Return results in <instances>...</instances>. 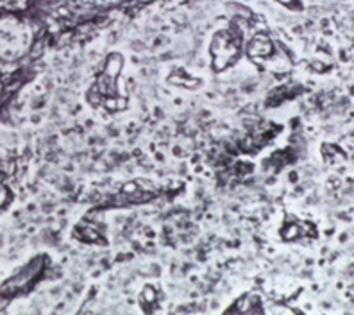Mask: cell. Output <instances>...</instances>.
Listing matches in <instances>:
<instances>
[{
	"instance_id": "7a4b0ae2",
	"label": "cell",
	"mask_w": 354,
	"mask_h": 315,
	"mask_svg": "<svg viewBox=\"0 0 354 315\" xmlns=\"http://www.w3.org/2000/svg\"><path fill=\"white\" fill-rule=\"evenodd\" d=\"M122 67H124V58H122V54H109L108 59H106L104 63V76H108L109 79H118V74H120Z\"/></svg>"
},
{
	"instance_id": "7c38bea8",
	"label": "cell",
	"mask_w": 354,
	"mask_h": 315,
	"mask_svg": "<svg viewBox=\"0 0 354 315\" xmlns=\"http://www.w3.org/2000/svg\"><path fill=\"white\" fill-rule=\"evenodd\" d=\"M8 199H9V192H8V188H6V186L0 185V210L4 208V204H6V202H8Z\"/></svg>"
},
{
	"instance_id": "2e32d148",
	"label": "cell",
	"mask_w": 354,
	"mask_h": 315,
	"mask_svg": "<svg viewBox=\"0 0 354 315\" xmlns=\"http://www.w3.org/2000/svg\"><path fill=\"white\" fill-rule=\"evenodd\" d=\"M127 108V101H125V97H117V111H122Z\"/></svg>"
},
{
	"instance_id": "5b68a950",
	"label": "cell",
	"mask_w": 354,
	"mask_h": 315,
	"mask_svg": "<svg viewBox=\"0 0 354 315\" xmlns=\"http://www.w3.org/2000/svg\"><path fill=\"white\" fill-rule=\"evenodd\" d=\"M86 97H88V102L92 106H100L102 104V101H104V95L99 92V88H97V84H93L92 88L88 90V93H86Z\"/></svg>"
},
{
	"instance_id": "9a60e30c",
	"label": "cell",
	"mask_w": 354,
	"mask_h": 315,
	"mask_svg": "<svg viewBox=\"0 0 354 315\" xmlns=\"http://www.w3.org/2000/svg\"><path fill=\"white\" fill-rule=\"evenodd\" d=\"M131 49H133L134 52H143L145 51V43L143 42H133L131 43Z\"/></svg>"
},
{
	"instance_id": "ac0fdd59",
	"label": "cell",
	"mask_w": 354,
	"mask_h": 315,
	"mask_svg": "<svg viewBox=\"0 0 354 315\" xmlns=\"http://www.w3.org/2000/svg\"><path fill=\"white\" fill-rule=\"evenodd\" d=\"M140 4H149V2H154V0H138Z\"/></svg>"
},
{
	"instance_id": "8fae6325",
	"label": "cell",
	"mask_w": 354,
	"mask_h": 315,
	"mask_svg": "<svg viewBox=\"0 0 354 315\" xmlns=\"http://www.w3.org/2000/svg\"><path fill=\"white\" fill-rule=\"evenodd\" d=\"M317 61H320L322 65H324V67H329L331 63H333V59H331V56L329 54H325V52H318L317 54Z\"/></svg>"
},
{
	"instance_id": "5bb4252c",
	"label": "cell",
	"mask_w": 354,
	"mask_h": 315,
	"mask_svg": "<svg viewBox=\"0 0 354 315\" xmlns=\"http://www.w3.org/2000/svg\"><path fill=\"white\" fill-rule=\"evenodd\" d=\"M45 272V276L49 277V279H56V277L61 276V272H59V269H50V270H43Z\"/></svg>"
},
{
	"instance_id": "4fadbf2b",
	"label": "cell",
	"mask_w": 354,
	"mask_h": 315,
	"mask_svg": "<svg viewBox=\"0 0 354 315\" xmlns=\"http://www.w3.org/2000/svg\"><path fill=\"white\" fill-rule=\"evenodd\" d=\"M275 2H279L281 6H286L290 9H300V4L297 0H275Z\"/></svg>"
},
{
	"instance_id": "8992f818",
	"label": "cell",
	"mask_w": 354,
	"mask_h": 315,
	"mask_svg": "<svg viewBox=\"0 0 354 315\" xmlns=\"http://www.w3.org/2000/svg\"><path fill=\"white\" fill-rule=\"evenodd\" d=\"M45 47H47L45 40H43V38L36 40V42L33 43V47H31L29 58H31V59H38V58H42V56H43V52H45Z\"/></svg>"
},
{
	"instance_id": "d6986e66",
	"label": "cell",
	"mask_w": 354,
	"mask_h": 315,
	"mask_svg": "<svg viewBox=\"0 0 354 315\" xmlns=\"http://www.w3.org/2000/svg\"><path fill=\"white\" fill-rule=\"evenodd\" d=\"M2 181H4V174L0 172V183H2Z\"/></svg>"
},
{
	"instance_id": "e0dca14e",
	"label": "cell",
	"mask_w": 354,
	"mask_h": 315,
	"mask_svg": "<svg viewBox=\"0 0 354 315\" xmlns=\"http://www.w3.org/2000/svg\"><path fill=\"white\" fill-rule=\"evenodd\" d=\"M2 95H4V81L0 79V99H2Z\"/></svg>"
},
{
	"instance_id": "277c9868",
	"label": "cell",
	"mask_w": 354,
	"mask_h": 315,
	"mask_svg": "<svg viewBox=\"0 0 354 315\" xmlns=\"http://www.w3.org/2000/svg\"><path fill=\"white\" fill-rule=\"evenodd\" d=\"M281 236L284 240H297L300 236V227L299 222H286L281 229Z\"/></svg>"
},
{
	"instance_id": "30bf717a",
	"label": "cell",
	"mask_w": 354,
	"mask_h": 315,
	"mask_svg": "<svg viewBox=\"0 0 354 315\" xmlns=\"http://www.w3.org/2000/svg\"><path fill=\"white\" fill-rule=\"evenodd\" d=\"M120 192L122 193H125V195H134V193L138 192V185H136V181H127L125 185H122L120 186Z\"/></svg>"
},
{
	"instance_id": "ba28073f",
	"label": "cell",
	"mask_w": 354,
	"mask_h": 315,
	"mask_svg": "<svg viewBox=\"0 0 354 315\" xmlns=\"http://www.w3.org/2000/svg\"><path fill=\"white\" fill-rule=\"evenodd\" d=\"M136 185H138V190H142V192H149V193H156V186L152 181L149 179H136Z\"/></svg>"
},
{
	"instance_id": "3957f363",
	"label": "cell",
	"mask_w": 354,
	"mask_h": 315,
	"mask_svg": "<svg viewBox=\"0 0 354 315\" xmlns=\"http://www.w3.org/2000/svg\"><path fill=\"white\" fill-rule=\"evenodd\" d=\"M225 11L227 15L233 18H243V20H252V13H250V9L245 8V6L238 4V2H229V4L225 6Z\"/></svg>"
},
{
	"instance_id": "9c48e42d",
	"label": "cell",
	"mask_w": 354,
	"mask_h": 315,
	"mask_svg": "<svg viewBox=\"0 0 354 315\" xmlns=\"http://www.w3.org/2000/svg\"><path fill=\"white\" fill-rule=\"evenodd\" d=\"M0 172L6 174V176H11V174H15V161L8 160V158L0 160Z\"/></svg>"
},
{
	"instance_id": "6da1fadb",
	"label": "cell",
	"mask_w": 354,
	"mask_h": 315,
	"mask_svg": "<svg viewBox=\"0 0 354 315\" xmlns=\"http://www.w3.org/2000/svg\"><path fill=\"white\" fill-rule=\"evenodd\" d=\"M275 51V45L265 33H258L247 45V54L250 58H270Z\"/></svg>"
},
{
	"instance_id": "52a82bcc",
	"label": "cell",
	"mask_w": 354,
	"mask_h": 315,
	"mask_svg": "<svg viewBox=\"0 0 354 315\" xmlns=\"http://www.w3.org/2000/svg\"><path fill=\"white\" fill-rule=\"evenodd\" d=\"M142 301L147 302V304H154L156 301H158V292H156V288L152 285H147L145 288H143L142 292Z\"/></svg>"
}]
</instances>
